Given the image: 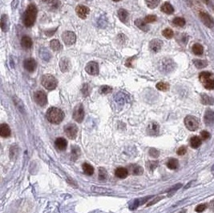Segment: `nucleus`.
Returning <instances> with one entry per match:
<instances>
[{
  "instance_id": "f257e3e1",
  "label": "nucleus",
  "mask_w": 214,
  "mask_h": 213,
  "mask_svg": "<svg viewBox=\"0 0 214 213\" xmlns=\"http://www.w3.org/2000/svg\"><path fill=\"white\" fill-rule=\"evenodd\" d=\"M37 7L35 5L30 4L27 6V10H25L24 15H23V23L25 26L31 27L34 25L37 16Z\"/></svg>"
},
{
  "instance_id": "f03ea898",
  "label": "nucleus",
  "mask_w": 214,
  "mask_h": 213,
  "mask_svg": "<svg viewBox=\"0 0 214 213\" xmlns=\"http://www.w3.org/2000/svg\"><path fill=\"white\" fill-rule=\"evenodd\" d=\"M47 120L54 124H59L63 121L64 118V113L61 109L58 108H50L47 110V114H46Z\"/></svg>"
},
{
  "instance_id": "7ed1b4c3",
  "label": "nucleus",
  "mask_w": 214,
  "mask_h": 213,
  "mask_svg": "<svg viewBox=\"0 0 214 213\" xmlns=\"http://www.w3.org/2000/svg\"><path fill=\"white\" fill-rule=\"evenodd\" d=\"M41 83L46 89L51 91L56 88L58 85L57 79H55V76L50 74H46L42 76L41 79Z\"/></svg>"
},
{
  "instance_id": "20e7f679",
  "label": "nucleus",
  "mask_w": 214,
  "mask_h": 213,
  "mask_svg": "<svg viewBox=\"0 0 214 213\" xmlns=\"http://www.w3.org/2000/svg\"><path fill=\"white\" fill-rule=\"evenodd\" d=\"M175 67L176 64L173 61L170 59H167V58L161 59L158 63V67H159L160 71L164 74H168L172 71H173Z\"/></svg>"
},
{
  "instance_id": "39448f33",
  "label": "nucleus",
  "mask_w": 214,
  "mask_h": 213,
  "mask_svg": "<svg viewBox=\"0 0 214 213\" xmlns=\"http://www.w3.org/2000/svg\"><path fill=\"white\" fill-rule=\"evenodd\" d=\"M184 125L188 128V130L194 132L199 128V122L197 119L192 116H187L184 118Z\"/></svg>"
},
{
  "instance_id": "423d86ee",
  "label": "nucleus",
  "mask_w": 214,
  "mask_h": 213,
  "mask_svg": "<svg viewBox=\"0 0 214 213\" xmlns=\"http://www.w3.org/2000/svg\"><path fill=\"white\" fill-rule=\"evenodd\" d=\"M64 132L66 136L71 140L76 139V136L78 133V128L76 124H68L64 127Z\"/></svg>"
},
{
  "instance_id": "0eeeda50",
  "label": "nucleus",
  "mask_w": 214,
  "mask_h": 213,
  "mask_svg": "<svg viewBox=\"0 0 214 213\" xmlns=\"http://www.w3.org/2000/svg\"><path fill=\"white\" fill-rule=\"evenodd\" d=\"M34 100H35V103L38 105L43 107L47 104V95L44 91H35L34 94Z\"/></svg>"
},
{
  "instance_id": "6e6552de",
  "label": "nucleus",
  "mask_w": 214,
  "mask_h": 213,
  "mask_svg": "<svg viewBox=\"0 0 214 213\" xmlns=\"http://www.w3.org/2000/svg\"><path fill=\"white\" fill-rule=\"evenodd\" d=\"M84 118V109L81 104H78L73 111V119L77 123H81Z\"/></svg>"
},
{
  "instance_id": "1a4fd4ad",
  "label": "nucleus",
  "mask_w": 214,
  "mask_h": 213,
  "mask_svg": "<svg viewBox=\"0 0 214 213\" xmlns=\"http://www.w3.org/2000/svg\"><path fill=\"white\" fill-rule=\"evenodd\" d=\"M62 39L66 45H72L76 43V35L72 31L67 30L62 34Z\"/></svg>"
},
{
  "instance_id": "9d476101",
  "label": "nucleus",
  "mask_w": 214,
  "mask_h": 213,
  "mask_svg": "<svg viewBox=\"0 0 214 213\" xmlns=\"http://www.w3.org/2000/svg\"><path fill=\"white\" fill-rule=\"evenodd\" d=\"M199 16H200V20L202 21V22H203L206 26H208L209 28L213 27L214 19L210 14H208V13L204 12V11H201V12H200V14H199Z\"/></svg>"
},
{
  "instance_id": "9b49d317",
  "label": "nucleus",
  "mask_w": 214,
  "mask_h": 213,
  "mask_svg": "<svg viewBox=\"0 0 214 213\" xmlns=\"http://www.w3.org/2000/svg\"><path fill=\"white\" fill-rule=\"evenodd\" d=\"M85 71L88 74L91 75H96L99 74V65L98 63L92 61L87 64L85 67Z\"/></svg>"
},
{
  "instance_id": "f8f14e48",
  "label": "nucleus",
  "mask_w": 214,
  "mask_h": 213,
  "mask_svg": "<svg viewBox=\"0 0 214 213\" xmlns=\"http://www.w3.org/2000/svg\"><path fill=\"white\" fill-rule=\"evenodd\" d=\"M162 46H163V42L158 39H153L149 43V49L153 53L159 52L162 48Z\"/></svg>"
},
{
  "instance_id": "ddd939ff",
  "label": "nucleus",
  "mask_w": 214,
  "mask_h": 213,
  "mask_svg": "<svg viewBox=\"0 0 214 213\" xmlns=\"http://www.w3.org/2000/svg\"><path fill=\"white\" fill-rule=\"evenodd\" d=\"M76 12L80 18L84 19V18H87V16L90 13V9L88 8V6H84V5H79L76 8Z\"/></svg>"
},
{
  "instance_id": "4468645a",
  "label": "nucleus",
  "mask_w": 214,
  "mask_h": 213,
  "mask_svg": "<svg viewBox=\"0 0 214 213\" xmlns=\"http://www.w3.org/2000/svg\"><path fill=\"white\" fill-rule=\"evenodd\" d=\"M23 66H24L25 69L27 70L28 72H33L37 67L36 61L32 58L27 59L23 63Z\"/></svg>"
},
{
  "instance_id": "2eb2a0df",
  "label": "nucleus",
  "mask_w": 214,
  "mask_h": 213,
  "mask_svg": "<svg viewBox=\"0 0 214 213\" xmlns=\"http://www.w3.org/2000/svg\"><path fill=\"white\" fill-rule=\"evenodd\" d=\"M204 122L207 126H212L214 124V112L211 109L206 110L204 116Z\"/></svg>"
},
{
  "instance_id": "dca6fc26",
  "label": "nucleus",
  "mask_w": 214,
  "mask_h": 213,
  "mask_svg": "<svg viewBox=\"0 0 214 213\" xmlns=\"http://www.w3.org/2000/svg\"><path fill=\"white\" fill-rule=\"evenodd\" d=\"M160 132V126L157 122H152L147 128V133L149 136H157Z\"/></svg>"
},
{
  "instance_id": "f3484780",
  "label": "nucleus",
  "mask_w": 214,
  "mask_h": 213,
  "mask_svg": "<svg viewBox=\"0 0 214 213\" xmlns=\"http://www.w3.org/2000/svg\"><path fill=\"white\" fill-rule=\"evenodd\" d=\"M59 67H60L62 72H67L69 71L71 68V62L69 59L66 57L61 59V60L59 62Z\"/></svg>"
},
{
  "instance_id": "a211bd4d",
  "label": "nucleus",
  "mask_w": 214,
  "mask_h": 213,
  "mask_svg": "<svg viewBox=\"0 0 214 213\" xmlns=\"http://www.w3.org/2000/svg\"><path fill=\"white\" fill-rule=\"evenodd\" d=\"M129 172L134 176H141L144 173V169L142 167L139 166L137 164H132L129 166Z\"/></svg>"
},
{
  "instance_id": "6ab92c4d",
  "label": "nucleus",
  "mask_w": 214,
  "mask_h": 213,
  "mask_svg": "<svg viewBox=\"0 0 214 213\" xmlns=\"http://www.w3.org/2000/svg\"><path fill=\"white\" fill-rule=\"evenodd\" d=\"M118 17L121 19V21L125 24L129 22V12L125 9H120L118 10Z\"/></svg>"
},
{
  "instance_id": "aec40b11",
  "label": "nucleus",
  "mask_w": 214,
  "mask_h": 213,
  "mask_svg": "<svg viewBox=\"0 0 214 213\" xmlns=\"http://www.w3.org/2000/svg\"><path fill=\"white\" fill-rule=\"evenodd\" d=\"M10 127L6 124H2L0 126V136L3 137V138H6L10 136Z\"/></svg>"
},
{
  "instance_id": "412c9836",
  "label": "nucleus",
  "mask_w": 214,
  "mask_h": 213,
  "mask_svg": "<svg viewBox=\"0 0 214 213\" xmlns=\"http://www.w3.org/2000/svg\"><path fill=\"white\" fill-rule=\"evenodd\" d=\"M55 145L59 150H65L67 146V141L64 138H58L55 140Z\"/></svg>"
},
{
  "instance_id": "4be33fe9",
  "label": "nucleus",
  "mask_w": 214,
  "mask_h": 213,
  "mask_svg": "<svg viewBox=\"0 0 214 213\" xmlns=\"http://www.w3.org/2000/svg\"><path fill=\"white\" fill-rule=\"evenodd\" d=\"M9 18L8 16L6 14H2V17H1V29L3 32H6L9 29Z\"/></svg>"
},
{
  "instance_id": "5701e85b",
  "label": "nucleus",
  "mask_w": 214,
  "mask_h": 213,
  "mask_svg": "<svg viewBox=\"0 0 214 213\" xmlns=\"http://www.w3.org/2000/svg\"><path fill=\"white\" fill-rule=\"evenodd\" d=\"M115 175L120 179H125L129 176V170L125 168H118L115 171Z\"/></svg>"
},
{
  "instance_id": "b1692460",
  "label": "nucleus",
  "mask_w": 214,
  "mask_h": 213,
  "mask_svg": "<svg viewBox=\"0 0 214 213\" xmlns=\"http://www.w3.org/2000/svg\"><path fill=\"white\" fill-rule=\"evenodd\" d=\"M148 23L145 22L144 19H141V18H137V20L135 21V25L138 27L139 29H141L143 31H145L147 32L149 30V26H148Z\"/></svg>"
},
{
  "instance_id": "393cba45",
  "label": "nucleus",
  "mask_w": 214,
  "mask_h": 213,
  "mask_svg": "<svg viewBox=\"0 0 214 213\" xmlns=\"http://www.w3.org/2000/svg\"><path fill=\"white\" fill-rule=\"evenodd\" d=\"M32 40L29 36H22V39H21V46L25 49H30L32 47Z\"/></svg>"
},
{
  "instance_id": "a878e982",
  "label": "nucleus",
  "mask_w": 214,
  "mask_h": 213,
  "mask_svg": "<svg viewBox=\"0 0 214 213\" xmlns=\"http://www.w3.org/2000/svg\"><path fill=\"white\" fill-rule=\"evenodd\" d=\"M161 10H162L164 13H165V14H172L174 12V8L173 6H172L169 2H166L161 6Z\"/></svg>"
},
{
  "instance_id": "bb28decb",
  "label": "nucleus",
  "mask_w": 214,
  "mask_h": 213,
  "mask_svg": "<svg viewBox=\"0 0 214 213\" xmlns=\"http://www.w3.org/2000/svg\"><path fill=\"white\" fill-rule=\"evenodd\" d=\"M200 100H201V103L204 105H212L214 104L213 98L206 95V94H202L200 96Z\"/></svg>"
},
{
  "instance_id": "cd10ccee",
  "label": "nucleus",
  "mask_w": 214,
  "mask_h": 213,
  "mask_svg": "<svg viewBox=\"0 0 214 213\" xmlns=\"http://www.w3.org/2000/svg\"><path fill=\"white\" fill-rule=\"evenodd\" d=\"M190 146L192 147L194 149H196L201 145V140L200 137L198 136H192V138L190 139Z\"/></svg>"
},
{
  "instance_id": "c85d7f7f",
  "label": "nucleus",
  "mask_w": 214,
  "mask_h": 213,
  "mask_svg": "<svg viewBox=\"0 0 214 213\" xmlns=\"http://www.w3.org/2000/svg\"><path fill=\"white\" fill-rule=\"evenodd\" d=\"M91 190H92L93 192L98 193V194H108V193L112 192V190L106 188V187H95V186H92V187H91Z\"/></svg>"
},
{
  "instance_id": "c756f323",
  "label": "nucleus",
  "mask_w": 214,
  "mask_h": 213,
  "mask_svg": "<svg viewBox=\"0 0 214 213\" xmlns=\"http://www.w3.org/2000/svg\"><path fill=\"white\" fill-rule=\"evenodd\" d=\"M212 77H213L212 74L210 73V72H208V71H202L201 73H200V75H199V79H200V81L202 83H204V82L207 81V80H208V79Z\"/></svg>"
},
{
  "instance_id": "7c9ffc66",
  "label": "nucleus",
  "mask_w": 214,
  "mask_h": 213,
  "mask_svg": "<svg viewBox=\"0 0 214 213\" xmlns=\"http://www.w3.org/2000/svg\"><path fill=\"white\" fill-rule=\"evenodd\" d=\"M167 167L171 170H175V169H177L178 167H179V162L176 159L172 158L170 159L168 161L167 163Z\"/></svg>"
},
{
  "instance_id": "2f4dec72",
  "label": "nucleus",
  "mask_w": 214,
  "mask_h": 213,
  "mask_svg": "<svg viewBox=\"0 0 214 213\" xmlns=\"http://www.w3.org/2000/svg\"><path fill=\"white\" fill-rule=\"evenodd\" d=\"M50 47L54 51H59L61 50L62 46L59 43V41L57 39H53L50 42Z\"/></svg>"
},
{
  "instance_id": "473e14b6",
  "label": "nucleus",
  "mask_w": 214,
  "mask_h": 213,
  "mask_svg": "<svg viewBox=\"0 0 214 213\" xmlns=\"http://www.w3.org/2000/svg\"><path fill=\"white\" fill-rule=\"evenodd\" d=\"M192 52L196 55H202L203 52H204V48H203V47H202L200 44H199V43H195V44L192 46Z\"/></svg>"
},
{
  "instance_id": "72a5a7b5",
  "label": "nucleus",
  "mask_w": 214,
  "mask_h": 213,
  "mask_svg": "<svg viewBox=\"0 0 214 213\" xmlns=\"http://www.w3.org/2000/svg\"><path fill=\"white\" fill-rule=\"evenodd\" d=\"M83 170H84V173L88 176H92L94 173V168L89 164H83Z\"/></svg>"
},
{
  "instance_id": "f704fd0d",
  "label": "nucleus",
  "mask_w": 214,
  "mask_h": 213,
  "mask_svg": "<svg viewBox=\"0 0 214 213\" xmlns=\"http://www.w3.org/2000/svg\"><path fill=\"white\" fill-rule=\"evenodd\" d=\"M194 65L196 66V68L198 69H202V68H204L205 67H207L208 65V63L207 61L202 60V59H195L193 61Z\"/></svg>"
},
{
  "instance_id": "c9c22d12",
  "label": "nucleus",
  "mask_w": 214,
  "mask_h": 213,
  "mask_svg": "<svg viewBox=\"0 0 214 213\" xmlns=\"http://www.w3.org/2000/svg\"><path fill=\"white\" fill-rule=\"evenodd\" d=\"M80 155V148L76 146L72 147V149H71V160H76Z\"/></svg>"
},
{
  "instance_id": "e433bc0d",
  "label": "nucleus",
  "mask_w": 214,
  "mask_h": 213,
  "mask_svg": "<svg viewBox=\"0 0 214 213\" xmlns=\"http://www.w3.org/2000/svg\"><path fill=\"white\" fill-rule=\"evenodd\" d=\"M156 87L157 89L161 91H167L169 90V84L165 82H159L156 85Z\"/></svg>"
},
{
  "instance_id": "4c0bfd02",
  "label": "nucleus",
  "mask_w": 214,
  "mask_h": 213,
  "mask_svg": "<svg viewBox=\"0 0 214 213\" xmlns=\"http://www.w3.org/2000/svg\"><path fill=\"white\" fill-rule=\"evenodd\" d=\"M160 2V0H145L146 5L150 9L156 8L159 5Z\"/></svg>"
},
{
  "instance_id": "58836bf2",
  "label": "nucleus",
  "mask_w": 214,
  "mask_h": 213,
  "mask_svg": "<svg viewBox=\"0 0 214 213\" xmlns=\"http://www.w3.org/2000/svg\"><path fill=\"white\" fill-rule=\"evenodd\" d=\"M203 86L204 87V88H206L207 90H213L214 89V78H211L208 80L205 81L204 83H202Z\"/></svg>"
},
{
  "instance_id": "ea45409f",
  "label": "nucleus",
  "mask_w": 214,
  "mask_h": 213,
  "mask_svg": "<svg viewBox=\"0 0 214 213\" xmlns=\"http://www.w3.org/2000/svg\"><path fill=\"white\" fill-rule=\"evenodd\" d=\"M172 22L176 26H184L185 25V19L181 17H176L172 20Z\"/></svg>"
},
{
  "instance_id": "a19ab883",
  "label": "nucleus",
  "mask_w": 214,
  "mask_h": 213,
  "mask_svg": "<svg viewBox=\"0 0 214 213\" xmlns=\"http://www.w3.org/2000/svg\"><path fill=\"white\" fill-rule=\"evenodd\" d=\"M162 35H163L165 38H167V39H172L174 35L173 30L170 28H166L162 31Z\"/></svg>"
},
{
  "instance_id": "79ce46f5",
  "label": "nucleus",
  "mask_w": 214,
  "mask_h": 213,
  "mask_svg": "<svg viewBox=\"0 0 214 213\" xmlns=\"http://www.w3.org/2000/svg\"><path fill=\"white\" fill-rule=\"evenodd\" d=\"M112 91V87H109V86L104 85L100 88V93L103 94V95H107V94L111 93Z\"/></svg>"
},
{
  "instance_id": "37998d69",
  "label": "nucleus",
  "mask_w": 214,
  "mask_h": 213,
  "mask_svg": "<svg viewBox=\"0 0 214 213\" xmlns=\"http://www.w3.org/2000/svg\"><path fill=\"white\" fill-rule=\"evenodd\" d=\"M107 175H108L107 171L103 168H100L99 170V179L101 180H105L107 179Z\"/></svg>"
},
{
  "instance_id": "c03bdc74",
  "label": "nucleus",
  "mask_w": 214,
  "mask_h": 213,
  "mask_svg": "<svg viewBox=\"0 0 214 213\" xmlns=\"http://www.w3.org/2000/svg\"><path fill=\"white\" fill-rule=\"evenodd\" d=\"M90 92H91V87H90V86L88 85V83L84 84V86L82 87V93H83V95L84 96H89Z\"/></svg>"
},
{
  "instance_id": "a18cd8bd",
  "label": "nucleus",
  "mask_w": 214,
  "mask_h": 213,
  "mask_svg": "<svg viewBox=\"0 0 214 213\" xmlns=\"http://www.w3.org/2000/svg\"><path fill=\"white\" fill-rule=\"evenodd\" d=\"M146 166L149 168V170L153 171L155 168H157V167L158 166V161H149L146 164Z\"/></svg>"
},
{
  "instance_id": "49530a36",
  "label": "nucleus",
  "mask_w": 214,
  "mask_h": 213,
  "mask_svg": "<svg viewBox=\"0 0 214 213\" xmlns=\"http://www.w3.org/2000/svg\"><path fill=\"white\" fill-rule=\"evenodd\" d=\"M144 20L146 23H151V22H155L157 20V16L154 15V14H149V15H147L144 18Z\"/></svg>"
},
{
  "instance_id": "de8ad7c7",
  "label": "nucleus",
  "mask_w": 214,
  "mask_h": 213,
  "mask_svg": "<svg viewBox=\"0 0 214 213\" xmlns=\"http://www.w3.org/2000/svg\"><path fill=\"white\" fill-rule=\"evenodd\" d=\"M207 206H208V205L206 204V203H201V204L197 205L196 207V208H195V211L198 213L203 212V211L207 208Z\"/></svg>"
},
{
  "instance_id": "09e8293b",
  "label": "nucleus",
  "mask_w": 214,
  "mask_h": 213,
  "mask_svg": "<svg viewBox=\"0 0 214 213\" xmlns=\"http://www.w3.org/2000/svg\"><path fill=\"white\" fill-rule=\"evenodd\" d=\"M210 137H211V135L207 131H202L200 132V139L203 140H209Z\"/></svg>"
},
{
  "instance_id": "8fccbe9b",
  "label": "nucleus",
  "mask_w": 214,
  "mask_h": 213,
  "mask_svg": "<svg viewBox=\"0 0 214 213\" xmlns=\"http://www.w3.org/2000/svg\"><path fill=\"white\" fill-rule=\"evenodd\" d=\"M149 155L153 158H157L160 156V152L155 148H151L149 150Z\"/></svg>"
},
{
  "instance_id": "3c124183",
  "label": "nucleus",
  "mask_w": 214,
  "mask_h": 213,
  "mask_svg": "<svg viewBox=\"0 0 214 213\" xmlns=\"http://www.w3.org/2000/svg\"><path fill=\"white\" fill-rule=\"evenodd\" d=\"M186 152H187V148L185 146H181L177 149L176 154L178 156H184V155L186 154Z\"/></svg>"
},
{
  "instance_id": "603ef678",
  "label": "nucleus",
  "mask_w": 214,
  "mask_h": 213,
  "mask_svg": "<svg viewBox=\"0 0 214 213\" xmlns=\"http://www.w3.org/2000/svg\"><path fill=\"white\" fill-rule=\"evenodd\" d=\"M182 187V184H181V183H178V184L175 185V186H174V187H172V188H170L169 190H168V192H169V194H170L169 195H173V193L175 192L176 191H177L178 189H179L180 187Z\"/></svg>"
},
{
  "instance_id": "864d4df0",
  "label": "nucleus",
  "mask_w": 214,
  "mask_h": 213,
  "mask_svg": "<svg viewBox=\"0 0 214 213\" xmlns=\"http://www.w3.org/2000/svg\"><path fill=\"white\" fill-rule=\"evenodd\" d=\"M140 202H139L138 199H135L134 201L133 202V203L130 205V208L131 209H134V208H137V207H138L139 205H140Z\"/></svg>"
},
{
  "instance_id": "5fc2aeb1",
  "label": "nucleus",
  "mask_w": 214,
  "mask_h": 213,
  "mask_svg": "<svg viewBox=\"0 0 214 213\" xmlns=\"http://www.w3.org/2000/svg\"><path fill=\"white\" fill-rule=\"evenodd\" d=\"M164 197L163 196H160V197H157V198H156L155 199H153V201H152V202H150L149 203H148V206H151V205H153V204H155L156 203H157V202H159L160 199H163Z\"/></svg>"
},
{
  "instance_id": "6e6d98bb",
  "label": "nucleus",
  "mask_w": 214,
  "mask_h": 213,
  "mask_svg": "<svg viewBox=\"0 0 214 213\" xmlns=\"http://www.w3.org/2000/svg\"><path fill=\"white\" fill-rule=\"evenodd\" d=\"M134 58H135V56H133V57H131V58H129V59H127L126 63H125V65L129 67H133V65H132V61L134 59Z\"/></svg>"
},
{
  "instance_id": "4d7b16f0",
  "label": "nucleus",
  "mask_w": 214,
  "mask_h": 213,
  "mask_svg": "<svg viewBox=\"0 0 214 213\" xmlns=\"http://www.w3.org/2000/svg\"><path fill=\"white\" fill-rule=\"evenodd\" d=\"M208 207H209V209L211 210V211H214V199L213 200H212L211 202H210L209 203H208Z\"/></svg>"
},
{
  "instance_id": "13d9d810",
  "label": "nucleus",
  "mask_w": 214,
  "mask_h": 213,
  "mask_svg": "<svg viewBox=\"0 0 214 213\" xmlns=\"http://www.w3.org/2000/svg\"><path fill=\"white\" fill-rule=\"evenodd\" d=\"M43 2H47V3H49V2H51L53 0H42Z\"/></svg>"
},
{
  "instance_id": "bf43d9fd",
  "label": "nucleus",
  "mask_w": 214,
  "mask_h": 213,
  "mask_svg": "<svg viewBox=\"0 0 214 213\" xmlns=\"http://www.w3.org/2000/svg\"><path fill=\"white\" fill-rule=\"evenodd\" d=\"M114 2H119V1H121V0H113Z\"/></svg>"
}]
</instances>
